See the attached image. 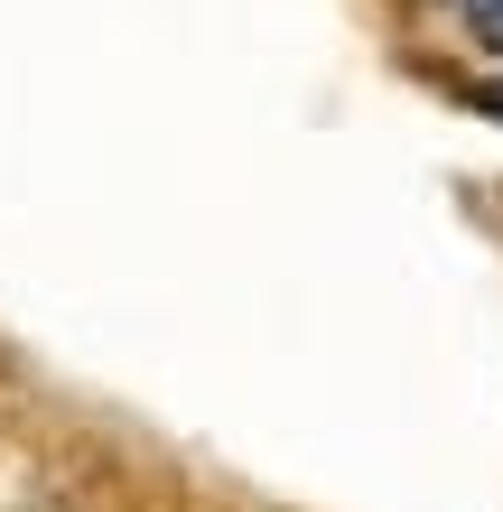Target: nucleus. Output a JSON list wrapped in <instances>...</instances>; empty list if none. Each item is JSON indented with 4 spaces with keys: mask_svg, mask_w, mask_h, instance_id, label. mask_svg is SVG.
Segmentation results:
<instances>
[{
    "mask_svg": "<svg viewBox=\"0 0 503 512\" xmlns=\"http://www.w3.org/2000/svg\"><path fill=\"white\" fill-rule=\"evenodd\" d=\"M448 10L466 19V38H476V47H503V0H448Z\"/></svg>",
    "mask_w": 503,
    "mask_h": 512,
    "instance_id": "obj_1",
    "label": "nucleus"
}]
</instances>
